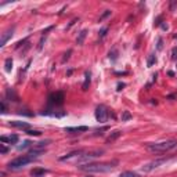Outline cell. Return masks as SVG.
Returning a JSON list of instances; mask_svg holds the SVG:
<instances>
[{
	"label": "cell",
	"instance_id": "cell-1",
	"mask_svg": "<svg viewBox=\"0 0 177 177\" xmlns=\"http://www.w3.org/2000/svg\"><path fill=\"white\" fill-rule=\"evenodd\" d=\"M104 152L102 149H96V151H75V152L67 154L65 157H61V162H71V163H79L85 165L86 162H90L91 159L101 157V154Z\"/></svg>",
	"mask_w": 177,
	"mask_h": 177
},
{
	"label": "cell",
	"instance_id": "cell-2",
	"mask_svg": "<svg viewBox=\"0 0 177 177\" xmlns=\"http://www.w3.org/2000/svg\"><path fill=\"white\" fill-rule=\"evenodd\" d=\"M116 166V162H100V163H85L79 166V170L86 173H108L112 172Z\"/></svg>",
	"mask_w": 177,
	"mask_h": 177
},
{
	"label": "cell",
	"instance_id": "cell-3",
	"mask_svg": "<svg viewBox=\"0 0 177 177\" xmlns=\"http://www.w3.org/2000/svg\"><path fill=\"white\" fill-rule=\"evenodd\" d=\"M177 147V140H163L159 141V143H152V144H148L147 148L151 151V152H157V154H162V152H167V151H172Z\"/></svg>",
	"mask_w": 177,
	"mask_h": 177
},
{
	"label": "cell",
	"instance_id": "cell-4",
	"mask_svg": "<svg viewBox=\"0 0 177 177\" xmlns=\"http://www.w3.org/2000/svg\"><path fill=\"white\" fill-rule=\"evenodd\" d=\"M33 161H35V158H32L31 155L26 154V155H21V157L12 159L11 162H8L7 167L10 170H18V169H21V167H24V166L29 165V163L33 162Z\"/></svg>",
	"mask_w": 177,
	"mask_h": 177
},
{
	"label": "cell",
	"instance_id": "cell-5",
	"mask_svg": "<svg viewBox=\"0 0 177 177\" xmlns=\"http://www.w3.org/2000/svg\"><path fill=\"white\" fill-rule=\"evenodd\" d=\"M167 161H169V158H162V159H157V161L148 162V163H145V165L143 166V172H145V173H148V172H152L154 169H158L159 166L165 165Z\"/></svg>",
	"mask_w": 177,
	"mask_h": 177
},
{
	"label": "cell",
	"instance_id": "cell-6",
	"mask_svg": "<svg viewBox=\"0 0 177 177\" xmlns=\"http://www.w3.org/2000/svg\"><path fill=\"white\" fill-rule=\"evenodd\" d=\"M108 116H109V112H108V108L105 105H98L96 108V119L97 122L100 123H105L108 121Z\"/></svg>",
	"mask_w": 177,
	"mask_h": 177
},
{
	"label": "cell",
	"instance_id": "cell-7",
	"mask_svg": "<svg viewBox=\"0 0 177 177\" xmlns=\"http://www.w3.org/2000/svg\"><path fill=\"white\" fill-rule=\"evenodd\" d=\"M62 102H64V93L56 91L53 94H50V97H48V104L50 105L60 107V105H62Z\"/></svg>",
	"mask_w": 177,
	"mask_h": 177
},
{
	"label": "cell",
	"instance_id": "cell-8",
	"mask_svg": "<svg viewBox=\"0 0 177 177\" xmlns=\"http://www.w3.org/2000/svg\"><path fill=\"white\" fill-rule=\"evenodd\" d=\"M12 33H14V26L8 28L6 32H3V35H1V40H0V47H4V46H6L7 40L12 36Z\"/></svg>",
	"mask_w": 177,
	"mask_h": 177
},
{
	"label": "cell",
	"instance_id": "cell-9",
	"mask_svg": "<svg viewBox=\"0 0 177 177\" xmlns=\"http://www.w3.org/2000/svg\"><path fill=\"white\" fill-rule=\"evenodd\" d=\"M0 141H1V143H10V144H17V143H18V136H17V134H11L10 137L1 136V137H0Z\"/></svg>",
	"mask_w": 177,
	"mask_h": 177
},
{
	"label": "cell",
	"instance_id": "cell-10",
	"mask_svg": "<svg viewBox=\"0 0 177 177\" xmlns=\"http://www.w3.org/2000/svg\"><path fill=\"white\" fill-rule=\"evenodd\" d=\"M87 126H79V127H65L67 133H79V132H87Z\"/></svg>",
	"mask_w": 177,
	"mask_h": 177
},
{
	"label": "cell",
	"instance_id": "cell-11",
	"mask_svg": "<svg viewBox=\"0 0 177 177\" xmlns=\"http://www.w3.org/2000/svg\"><path fill=\"white\" fill-rule=\"evenodd\" d=\"M10 125L12 127H18V129H29V125L26 122H18V121H12L10 122Z\"/></svg>",
	"mask_w": 177,
	"mask_h": 177
},
{
	"label": "cell",
	"instance_id": "cell-12",
	"mask_svg": "<svg viewBox=\"0 0 177 177\" xmlns=\"http://www.w3.org/2000/svg\"><path fill=\"white\" fill-rule=\"evenodd\" d=\"M46 173H47L46 169H33L32 172H31V174H32L33 177H43Z\"/></svg>",
	"mask_w": 177,
	"mask_h": 177
},
{
	"label": "cell",
	"instance_id": "cell-13",
	"mask_svg": "<svg viewBox=\"0 0 177 177\" xmlns=\"http://www.w3.org/2000/svg\"><path fill=\"white\" fill-rule=\"evenodd\" d=\"M86 35H87V31L86 29H83V31H80V33H79V36H78L76 39V43L80 46V44H83V42H85V37Z\"/></svg>",
	"mask_w": 177,
	"mask_h": 177
},
{
	"label": "cell",
	"instance_id": "cell-14",
	"mask_svg": "<svg viewBox=\"0 0 177 177\" xmlns=\"http://www.w3.org/2000/svg\"><path fill=\"white\" fill-rule=\"evenodd\" d=\"M119 177H140V174L136 173V172H130V170H126L123 173L119 174Z\"/></svg>",
	"mask_w": 177,
	"mask_h": 177
},
{
	"label": "cell",
	"instance_id": "cell-15",
	"mask_svg": "<svg viewBox=\"0 0 177 177\" xmlns=\"http://www.w3.org/2000/svg\"><path fill=\"white\" fill-rule=\"evenodd\" d=\"M121 134H122V132H121V130H116V132H113L112 134H111V136H109L108 138H107V143H111V141L116 140V138H118V137H119V136H121Z\"/></svg>",
	"mask_w": 177,
	"mask_h": 177
},
{
	"label": "cell",
	"instance_id": "cell-16",
	"mask_svg": "<svg viewBox=\"0 0 177 177\" xmlns=\"http://www.w3.org/2000/svg\"><path fill=\"white\" fill-rule=\"evenodd\" d=\"M4 69H6V72H11V69H12L11 58H7V60H6V62H4Z\"/></svg>",
	"mask_w": 177,
	"mask_h": 177
},
{
	"label": "cell",
	"instance_id": "cell-17",
	"mask_svg": "<svg viewBox=\"0 0 177 177\" xmlns=\"http://www.w3.org/2000/svg\"><path fill=\"white\" fill-rule=\"evenodd\" d=\"M88 86H90V72H86V80L85 83H83V86H82V90H87Z\"/></svg>",
	"mask_w": 177,
	"mask_h": 177
},
{
	"label": "cell",
	"instance_id": "cell-18",
	"mask_svg": "<svg viewBox=\"0 0 177 177\" xmlns=\"http://www.w3.org/2000/svg\"><path fill=\"white\" fill-rule=\"evenodd\" d=\"M155 62H157V57L154 56V54H151V56L148 57V61H147V67H152Z\"/></svg>",
	"mask_w": 177,
	"mask_h": 177
},
{
	"label": "cell",
	"instance_id": "cell-19",
	"mask_svg": "<svg viewBox=\"0 0 177 177\" xmlns=\"http://www.w3.org/2000/svg\"><path fill=\"white\" fill-rule=\"evenodd\" d=\"M129 119H132V113L129 111H123V113H122V122H126V121H129Z\"/></svg>",
	"mask_w": 177,
	"mask_h": 177
},
{
	"label": "cell",
	"instance_id": "cell-20",
	"mask_svg": "<svg viewBox=\"0 0 177 177\" xmlns=\"http://www.w3.org/2000/svg\"><path fill=\"white\" fill-rule=\"evenodd\" d=\"M109 58L112 61H116V58H118V50H115L113 48L112 51H109Z\"/></svg>",
	"mask_w": 177,
	"mask_h": 177
},
{
	"label": "cell",
	"instance_id": "cell-21",
	"mask_svg": "<svg viewBox=\"0 0 177 177\" xmlns=\"http://www.w3.org/2000/svg\"><path fill=\"white\" fill-rule=\"evenodd\" d=\"M26 134H29V136H40L42 133L39 130H26Z\"/></svg>",
	"mask_w": 177,
	"mask_h": 177
},
{
	"label": "cell",
	"instance_id": "cell-22",
	"mask_svg": "<svg viewBox=\"0 0 177 177\" xmlns=\"http://www.w3.org/2000/svg\"><path fill=\"white\" fill-rule=\"evenodd\" d=\"M31 145H32V143H31V141H24V144L20 145L18 148H20V149H25V148H28V147H31Z\"/></svg>",
	"mask_w": 177,
	"mask_h": 177
},
{
	"label": "cell",
	"instance_id": "cell-23",
	"mask_svg": "<svg viewBox=\"0 0 177 177\" xmlns=\"http://www.w3.org/2000/svg\"><path fill=\"white\" fill-rule=\"evenodd\" d=\"M107 32H108V28H102L100 31V39H104L105 35H107Z\"/></svg>",
	"mask_w": 177,
	"mask_h": 177
},
{
	"label": "cell",
	"instance_id": "cell-24",
	"mask_svg": "<svg viewBox=\"0 0 177 177\" xmlns=\"http://www.w3.org/2000/svg\"><path fill=\"white\" fill-rule=\"evenodd\" d=\"M108 15H111V11H109V10H105V11L102 12V15L100 17V21H102V20H104V18H107V17H108Z\"/></svg>",
	"mask_w": 177,
	"mask_h": 177
},
{
	"label": "cell",
	"instance_id": "cell-25",
	"mask_svg": "<svg viewBox=\"0 0 177 177\" xmlns=\"http://www.w3.org/2000/svg\"><path fill=\"white\" fill-rule=\"evenodd\" d=\"M0 151H1V154H6L8 151V148L4 144H0Z\"/></svg>",
	"mask_w": 177,
	"mask_h": 177
},
{
	"label": "cell",
	"instance_id": "cell-26",
	"mask_svg": "<svg viewBox=\"0 0 177 177\" xmlns=\"http://www.w3.org/2000/svg\"><path fill=\"white\" fill-rule=\"evenodd\" d=\"M71 53H72V50H68V53H67V54H65V57L62 58V62H65V61L68 60V58H69V54H71Z\"/></svg>",
	"mask_w": 177,
	"mask_h": 177
},
{
	"label": "cell",
	"instance_id": "cell-27",
	"mask_svg": "<svg viewBox=\"0 0 177 177\" xmlns=\"http://www.w3.org/2000/svg\"><path fill=\"white\" fill-rule=\"evenodd\" d=\"M172 54H173V56H172V58H173V60H176V58H177V48H173Z\"/></svg>",
	"mask_w": 177,
	"mask_h": 177
},
{
	"label": "cell",
	"instance_id": "cell-28",
	"mask_svg": "<svg viewBox=\"0 0 177 177\" xmlns=\"http://www.w3.org/2000/svg\"><path fill=\"white\" fill-rule=\"evenodd\" d=\"M1 113H6V104H4V101L1 102Z\"/></svg>",
	"mask_w": 177,
	"mask_h": 177
},
{
	"label": "cell",
	"instance_id": "cell-29",
	"mask_svg": "<svg viewBox=\"0 0 177 177\" xmlns=\"http://www.w3.org/2000/svg\"><path fill=\"white\" fill-rule=\"evenodd\" d=\"M162 43H163L162 39H159V40H158V50H161V48H162Z\"/></svg>",
	"mask_w": 177,
	"mask_h": 177
},
{
	"label": "cell",
	"instance_id": "cell-30",
	"mask_svg": "<svg viewBox=\"0 0 177 177\" xmlns=\"http://www.w3.org/2000/svg\"><path fill=\"white\" fill-rule=\"evenodd\" d=\"M122 87H125V83H119V85H118V90H119V91L122 90Z\"/></svg>",
	"mask_w": 177,
	"mask_h": 177
},
{
	"label": "cell",
	"instance_id": "cell-31",
	"mask_svg": "<svg viewBox=\"0 0 177 177\" xmlns=\"http://www.w3.org/2000/svg\"><path fill=\"white\" fill-rule=\"evenodd\" d=\"M88 177H90V176H88Z\"/></svg>",
	"mask_w": 177,
	"mask_h": 177
}]
</instances>
